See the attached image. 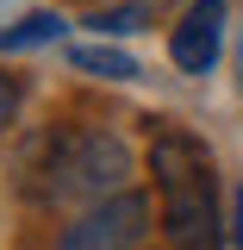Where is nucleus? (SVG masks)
Wrapping results in <instances>:
<instances>
[{"instance_id":"f257e3e1","label":"nucleus","mask_w":243,"mask_h":250,"mask_svg":"<svg viewBox=\"0 0 243 250\" xmlns=\"http://www.w3.org/2000/svg\"><path fill=\"white\" fill-rule=\"evenodd\" d=\"M150 175H156V213L168 250H224L218 225V163L206 138L187 125H156L150 131Z\"/></svg>"},{"instance_id":"f03ea898","label":"nucleus","mask_w":243,"mask_h":250,"mask_svg":"<svg viewBox=\"0 0 243 250\" xmlns=\"http://www.w3.org/2000/svg\"><path fill=\"white\" fill-rule=\"evenodd\" d=\"M137 169V156L112 125H62L44 138V169H37V194L50 207H88V200H106L119 194Z\"/></svg>"},{"instance_id":"7ed1b4c3","label":"nucleus","mask_w":243,"mask_h":250,"mask_svg":"<svg viewBox=\"0 0 243 250\" xmlns=\"http://www.w3.org/2000/svg\"><path fill=\"white\" fill-rule=\"evenodd\" d=\"M144 238H150V200L137 188H119L106 200H88L69 219L56 250H137Z\"/></svg>"},{"instance_id":"20e7f679","label":"nucleus","mask_w":243,"mask_h":250,"mask_svg":"<svg viewBox=\"0 0 243 250\" xmlns=\"http://www.w3.org/2000/svg\"><path fill=\"white\" fill-rule=\"evenodd\" d=\"M218 50H224V0H193L181 25L168 31V62L181 75H212Z\"/></svg>"},{"instance_id":"39448f33","label":"nucleus","mask_w":243,"mask_h":250,"mask_svg":"<svg viewBox=\"0 0 243 250\" xmlns=\"http://www.w3.org/2000/svg\"><path fill=\"white\" fill-rule=\"evenodd\" d=\"M69 69L100 75V82H137V57L119 50V44H75L69 50Z\"/></svg>"},{"instance_id":"423d86ee","label":"nucleus","mask_w":243,"mask_h":250,"mask_svg":"<svg viewBox=\"0 0 243 250\" xmlns=\"http://www.w3.org/2000/svg\"><path fill=\"white\" fill-rule=\"evenodd\" d=\"M62 13H31V19H19L13 31H0V50H31V44H50V38H62Z\"/></svg>"},{"instance_id":"0eeeda50","label":"nucleus","mask_w":243,"mask_h":250,"mask_svg":"<svg viewBox=\"0 0 243 250\" xmlns=\"http://www.w3.org/2000/svg\"><path fill=\"white\" fill-rule=\"evenodd\" d=\"M137 19H150V6H112V13H93L88 25L106 38V31H137Z\"/></svg>"},{"instance_id":"6e6552de","label":"nucleus","mask_w":243,"mask_h":250,"mask_svg":"<svg viewBox=\"0 0 243 250\" xmlns=\"http://www.w3.org/2000/svg\"><path fill=\"white\" fill-rule=\"evenodd\" d=\"M19 100H25V88H19V82H13V75L0 69V131L13 125V113H19Z\"/></svg>"},{"instance_id":"1a4fd4ad","label":"nucleus","mask_w":243,"mask_h":250,"mask_svg":"<svg viewBox=\"0 0 243 250\" xmlns=\"http://www.w3.org/2000/svg\"><path fill=\"white\" fill-rule=\"evenodd\" d=\"M231 225H237V250H243V188H237V200H231Z\"/></svg>"}]
</instances>
